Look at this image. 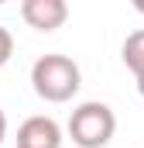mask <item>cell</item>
<instances>
[{
    "label": "cell",
    "instance_id": "cell-5",
    "mask_svg": "<svg viewBox=\"0 0 144 148\" xmlns=\"http://www.w3.org/2000/svg\"><path fill=\"white\" fill-rule=\"evenodd\" d=\"M120 59H124V66H127L134 76L144 73V28H137V31H130V35L124 38Z\"/></svg>",
    "mask_w": 144,
    "mask_h": 148
},
{
    "label": "cell",
    "instance_id": "cell-1",
    "mask_svg": "<svg viewBox=\"0 0 144 148\" xmlns=\"http://www.w3.org/2000/svg\"><path fill=\"white\" fill-rule=\"evenodd\" d=\"M31 86L41 100L48 103H65L79 93L82 86V73L79 66L72 62L69 55L62 52H52V55H41L35 66H31Z\"/></svg>",
    "mask_w": 144,
    "mask_h": 148
},
{
    "label": "cell",
    "instance_id": "cell-9",
    "mask_svg": "<svg viewBox=\"0 0 144 148\" xmlns=\"http://www.w3.org/2000/svg\"><path fill=\"white\" fill-rule=\"evenodd\" d=\"M134 10H137V14H144V0H137V3H134Z\"/></svg>",
    "mask_w": 144,
    "mask_h": 148
},
{
    "label": "cell",
    "instance_id": "cell-8",
    "mask_svg": "<svg viewBox=\"0 0 144 148\" xmlns=\"http://www.w3.org/2000/svg\"><path fill=\"white\" fill-rule=\"evenodd\" d=\"M134 79H137V93L144 97V73H141V76H134Z\"/></svg>",
    "mask_w": 144,
    "mask_h": 148
},
{
    "label": "cell",
    "instance_id": "cell-6",
    "mask_svg": "<svg viewBox=\"0 0 144 148\" xmlns=\"http://www.w3.org/2000/svg\"><path fill=\"white\" fill-rule=\"evenodd\" d=\"M10 55H14V35L0 24V66H7V62H10Z\"/></svg>",
    "mask_w": 144,
    "mask_h": 148
},
{
    "label": "cell",
    "instance_id": "cell-2",
    "mask_svg": "<svg viewBox=\"0 0 144 148\" xmlns=\"http://www.w3.org/2000/svg\"><path fill=\"white\" fill-rule=\"evenodd\" d=\"M117 131V114L100 100L79 103L69 117V138L79 148H107Z\"/></svg>",
    "mask_w": 144,
    "mask_h": 148
},
{
    "label": "cell",
    "instance_id": "cell-4",
    "mask_svg": "<svg viewBox=\"0 0 144 148\" xmlns=\"http://www.w3.org/2000/svg\"><path fill=\"white\" fill-rule=\"evenodd\" d=\"M17 148H62V127L45 114L28 117L17 127Z\"/></svg>",
    "mask_w": 144,
    "mask_h": 148
},
{
    "label": "cell",
    "instance_id": "cell-3",
    "mask_svg": "<svg viewBox=\"0 0 144 148\" xmlns=\"http://www.w3.org/2000/svg\"><path fill=\"white\" fill-rule=\"evenodd\" d=\"M21 17L35 31H55L69 21V3L65 0H24Z\"/></svg>",
    "mask_w": 144,
    "mask_h": 148
},
{
    "label": "cell",
    "instance_id": "cell-7",
    "mask_svg": "<svg viewBox=\"0 0 144 148\" xmlns=\"http://www.w3.org/2000/svg\"><path fill=\"white\" fill-rule=\"evenodd\" d=\"M3 138H7V114L0 110V145H3Z\"/></svg>",
    "mask_w": 144,
    "mask_h": 148
}]
</instances>
